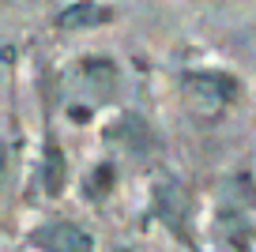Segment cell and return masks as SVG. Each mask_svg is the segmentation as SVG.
Masks as SVG:
<instances>
[{"label":"cell","instance_id":"cell-1","mask_svg":"<svg viewBox=\"0 0 256 252\" xmlns=\"http://www.w3.org/2000/svg\"><path fill=\"white\" fill-rule=\"evenodd\" d=\"M181 90H184V106L192 110V117L218 120L241 98V79L222 68H196V72H184Z\"/></svg>","mask_w":256,"mask_h":252},{"label":"cell","instance_id":"cell-2","mask_svg":"<svg viewBox=\"0 0 256 252\" xmlns=\"http://www.w3.org/2000/svg\"><path fill=\"white\" fill-rule=\"evenodd\" d=\"M211 234H215V244L222 252H256V222L241 207H222L215 214Z\"/></svg>","mask_w":256,"mask_h":252},{"label":"cell","instance_id":"cell-3","mask_svg":"<svg viewBox=\"0 0 256 252\" xmlns=\"http://www.w3.org/2000/svg\"><path fill=\"white\" fill-rule=\"evenodd\" d=\"M30 244L42 252H90V237L72 222H53L30 234Z\"/></svg>","mask_w":256,"mask_h":252},{"label":"cell","instance_id":"cell-4","mask_svg":"<svg viewBox=\"0 0 256 252\" xmlns=\"http://www.w3.org/2000/svg\"><path fill=\"white\" fill-rule=\"evenodd\" d=\"M110 19H113V8L87 0V4H72V8H64L56 23H60L64 30H72V26H102V23H110Z\"/></svg>","mask_w":256,"mask_h":252},{"label":"cell","instance_id":"cell-5","mask_svg":"<svg viewBox=\"0 0 256 252\" xmlns=\"http://www.w3.org/2000/svg\"><path fill=\"white\" fill-rule=\"evenodd\" d=\"M64 181H68V174H64V154H60L56 143H49L46 147V192L49 196L64 192Z\"/></svg>","mask_w":256,"mask_h":252},{"label":"cell","instance_id":"cell-6","mask_svg":"<svg viewBox=\"0 0 256 252\" xmlns=\"http://www.w3.org/2000/svg\"><path fill=\"white\" fill-rule=\"evenodd\" d=\"M4 177H8V147L0 140V192H4Z\"/></svg>","mask_w":256,"mask_h":252},{"label":"cell","instance_id":"cell-7","mask_svg":"<svg viewBox=\"0 0 256 252\" xmlns=\"http://www.w3.org/2000/svg\"><path fill=\"white\" fill-rule=\"evenodd\" d=\"M124 252H128V248H124Z\"/></svg>","mask_w":256,"mask_h":252}]
</instances>
